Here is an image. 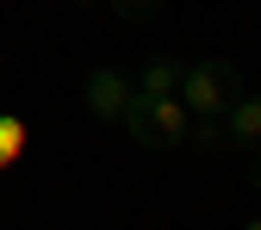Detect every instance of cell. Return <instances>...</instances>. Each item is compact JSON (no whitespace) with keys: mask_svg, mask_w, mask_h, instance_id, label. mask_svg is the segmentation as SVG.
<instances>
[{"mask_svg":"<svg viewBox=\"0 0 261 230\" xmlns=\"http://www.w3.org/2000/svg\"><path fill=\"white\" fill-rule=\"evenodd\" d=\"M124 131H130V143H143V149H180L193 137V112H187L180 93H130Z\"/></svg>","mask_w":261,"mask_h":230,"instance_id":"cell-1","label":"cell"},{"mask_svg":"<svg viewBox=\"0 0 261 230\" xmlns=\"http://www.w3.org/2000/svg\"><path fill=\"white\" fill-rule=\"evenodd\" d=\"M180 100H187L193 118H224V112L243 100V69H237L230 56H199V62H187Z\"/></svg>","mask_w":261,"mask_h":230,"instance_id":"cell-2","label":"cell"},{"mask_svg":"<svg viewBox=\"0 0 261 230\" xmlns=\"http://www.w3.org/2000/svg\"><path fill=\"white\" fill-rule=\"evenodd\" d=\"M130 93H137V81H130L124 69H93V75H87V87H81V100H87V112L100 118V124H124Z\"/></svg>","mask_w":261,"mask_h":230,"instance_id":"cell-3","label":"cell"},{"mask_svg":"<svg viewBox=\"0 0 261 230\" xmlns=\"http://www.w3.org/2000/svg\"><path fill=\"white\" fill-rule=\"evenodd\" d=\"M224 143L230 149H261V93H243L224 112Z\"/></svg>","mask_w":261,"mask_h":230,"instance_id":"cell-4","label":"cell"},{"mask_svg":"<svg viewBox=\"0 0 261 230\" xmlns=\"http://www.w3.org/2000/svg\"><path fill=\"white\" fill-rule=\"evenodd\" d=\"M180 62L174 56H149L143 69H137V93H180Z\"/></svg>","mask_w":261,"mask_h":230,"instance_id":"cell-5","label":"cell"},{"mask_svg":"<svg viewBox=\"0 0 261 230\" xmlns=\"http://www.w3.org/2000/svg\"><path fill=\"white\" fill-rule=\"evenodd\" d=\"M106 7H112L124 25H143V19H155V13H162V0H106Z\"/></svg>","mask_w":261,"mask_h":230,"instance_id":"cell-6","label":"cell"},{"mask_svg":"<svg viewBox=\"0 0 261 230\" xmlns=\"http://www.w3.org/2000/svg\"><path fill=\"white\" fill-rule=\"evenodd\" d=\"M193 149H218L224 143V118H193V137H187Z\"/></svg>","mask_w":261,"mask_h":230,"instance_id":"cell-7","label":"cell"},{"mask_svg":"<svg viewBox=\"0 0 261 230\" xmlns=\"http://www.w3.org/2000/svg\"><path fill=\"white\" fill-rule=\"evenodd\" d=\"M249 181H255V187H261V149H255V168H249Z\"/></svg>","mask_w":261,"mask_h":230,"instance_id":"cell-8","label":"cell"},{"mask_svg":"<svg viewBox=\"0 0 261 230\" xmlns=\"http://www.w3.org/2000/svg\"><path fill=\"white\" fill-rule=\"evenodd\" d=\"M243 230H261V212H255V218H243Z\"/></svg>","mask_w":261,"mask_h":230,"instance_id":"cell-9","label":"cell"},{"mask_svg":"<svg viewBox=\"0 0 261 230\" xmlns=\"http://www.w3.org/2000/svg\"><path fill=\"white\" fill-rule=\"evenodd\" d=\"M69 7H106V0H69Z\"/></svg>","mask_w":261,"mask_h":230,"instance_id":"cell-10","label":"cell"}]
</instances>
